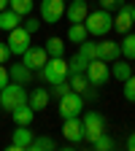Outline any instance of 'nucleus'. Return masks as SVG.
<instances>
[{"label":"nucleus","mask_w":135,"mask_h":151,"mask_svg":"<svg viewBox=\"0 0 135 151\" xmlns=\"http://www.w3.org/2000/svg\"><path fill=\"white\" fill-rule=\"evenodd\" d=\"M132 73H135V65H132Z\"/></svg>","instance_id":"obj_38"},{"label":"nucleus","mask_w":135,"mask_h":151,"mask_svg":"<svg viewBox=\"0 0 135 151\" xmlns=\"http://www.w3.org/2000/svg\"><path fill=\"white\" fill-rule=\"evenodd\" d=\"M135 27V22H132V14H130V6L124 3L119 11H116V16H113V30H116L119 35H124V32H130Z\"/></svg>","instance_id":"obj_13"},{"label":"nucleus","mask_w":135,"mask_h":151,"mask_svg":"<svg viewBox=\"0 0 135 151\" xmlns=\"http://www.w3.org/2000/svg\"><path fill=\"white\" fill-rule=\"evenodd\" d=\"M124 146H127V151H135V132H130V135H127Z\"/></svg>","instance_id":"obj_35"},{"label":"nucleus","mask_w":135,"mask_h":151,"mask_svg":"<svg viewBox=\"0 0 135 151\" xmlns=\"http://www.w3.org/2000/svg\"><path fill=\"white\" fill-rule=\"evenodd\" d=\"M3 8H8V0H0V11H3Z\"/></svg>","instance_id":"obj_36"},{"label":"nucleus","mask_w":135,"mask_h":151,"mask_svg":"<svg viewBox=\"0 0 135 151\" xmlns=\"http://www.w3.org/2000/svg\"><path fill=\"white\" fill-rule=\"evenodd\" d=\"M92 148L95 151H111V148H116V143H113V138H108V132H103V135H97L92 140Z\"/></svg>","instance_id":"obj_27"},{"label":"nucleus","mask_w":135,"mask_h":151,"mask_svg":"<svg viewBox=\"0 0 135 151\" xmlns=\"http://www.w3.org/2000/svg\"><path fill=\"white\" fill-rule=\"evenodd\" d=\"M65 92H70V84H68V81H60V84H54V86H51L49 94H51V97H62Z\"/></svg>","instance_id":"obj_31"},{"label":"nucleus","mask_w":135,"mask_h":151,"mask_svg":"<svg viewBox=\"0 0 135 151\" xmlns=\"http://www.w3.org/2000/svg\"><path fill=\"white\" fill-rule=\"evenodd\" d=\"M108 68H111V78H116V81H127L130 76H132V65H130V60H122V57H119V60H113Z\"/></svg>","instance_id":"obj_16"},{"label":"nucleus","mask_w":135,"mask_h":151,"mask_svg":"<svg viewBox=\"0 0 135 151\" xmlns=\"http://www.w3.org/2000/svg\"><path fill=\"white\" fill-rule=\"evenodd\" d=\"M130 14H132V22H135V6H130Z\"/></svg>","instance_id":"obj_37"},{"label":"nucleus","mask_w":135,"mask_h":151,"mask_svg":"<svg viewBox=\"0 0 135 151\" xmlns=\"http://www.w3.org/2000/svg\"><path fill=\"white\" fill-rule=\"evenodd\" d=\"M62 135L76 146L84 140V124H81V116H70V119H62Z\"/></svg>","instance_id":"obj_11"},{"label":"nucleus","mask_w":135,"mask_h":151,"mask_svg":"<svg viewBox=\"0 0 135 151\" xmlns=\"http://www.w3.org/2000/svg\"><path fill=\"white\" fill-rule=\"evenodd\" d=\"M32 6H35V0H8V8H11V11H16L22 19H25V16H30Z\"/></svg>","instance_id":"obj_24"},{"label":"nucleus","mask_w":135,"mask_h":151,"mask_svg":"<svg viewBox=\"0 0 135 151\" xmlns=\"http://www.w3.org/2000/svg\"><path fill=\"white\" fill-rule=\"evenodd\" d=\"M87 38H89V32H87L84 22H76V24H70V27H68V41H70V43L79 46L81 41H87Z\"/></svg>","instance_id":"obj_22"},{"label":"nucleus","mask_w":135,"mask_h":151,"mask_svg":"<svg viewBox=\"0 0 135 151\" xmlns=\"http://www.w3.org/2000/svg\"><path fill=\"white\" fill-rule=\"evenodd\" d=\"M81 124H84V140H89V143L97 135L105 132V119H103V113H97V111H87L81 116Z\"/></svg>","instance_id":"obj_7"},{"label":"nucleus","mask_w":135,"mask_h":151,"mask_svg":"<svg viewBox=\"0 0 135 151\" xmlns=\"http://www.w3.org/2000/svg\"><path fill=\"white\" fill-rule=\"evenodd\" d=\"M122 84H124V89H122V92H124V100H127V103H135V73L130 76L127 81H122Z\"/></svg>","instance_id":"obj_29"},{"label":"nucleus","mask_w":135,"mask_h":151,"mask_svg":"<svg viewBox=\"0 0 135 151\" xmlns=\"http://www.w3.org/2000/svg\"><path fill=\"white\" fill-rule=\"evenodd\" d=\"M87 62H89L87 57L76 51L70 60H68V73H70V76H73V73H84V70H87Z\"/></svg>","instance_id":"obj_25"},{"label":"nucleus","mask_w":135,"mask_h":151,"mask_svg":"<svg viewBox=\"0 0 135 151\" xmlns=\"http://www.w3.org/2000/svg\"><path fill=\"white\" fill-rule=\"evenodd\" d=\"M8 60H11V49H8V43L0 41V65H6Z\"/></svg>","instance_id":"obj_32"},{"label":"nucleus","mask_w":135,"mask_h":151,"mask_svg":"<svg viewBox=\"0 0 135 151\" xmlns=\"http://www.w3.org/2000/svg\"><path fill=\"white\" fill-rule=\"evenodd\" d=\"M68 84H70L73 92H79V94H87V92L92 89V84H89V78H87L84 73H73V76H68Z\"/></svg>","instance_id":"obj_20"},{"label":"nucleus","mask_w":135,"mask_h":151,"mask_svg":"<svg viewBox=\"0 0 135 151\" xmlns=\"http://www.w3.org/2000/svg\"><path fill=\"white\" fill-rule=\"evenodd\" d=\"M84 27H87L89 35L103 38V35H108L113 30V16H111V11H103V8L100 11H89L87 19H84Z\"/></svg>","instance_id":"obj_1"},{"label":"nucleus","mask_w":135,"mask_h":151,"mask_svg":"<svg viewBox=\"0 0 135 151\" xmlns=\"http://www.w3.org/2000/svg\"><path fill=\"white\" fill-rule=\"evenodd\" d=\"M124 3H127V0H100V8L103 11H119Z\"/></svg>","instance_id":"obj_30"},{"label":"nucleus","mask_w":135,"mask_h":151,"mask_svg":"<svg viewBox=\"0 0 135 151\" xmlns=\"http://www.w3.org/2000/svg\"><path fill=\"white\" fill-rule=\"evenodd\" d=\"M68 60L65 57H49L46 60V65L41 68V78L49 84V86H54V84H60V81H68Z\"/></svg>","instance_id":"obj_2"},{"label":"nucleus","mask_w":135,"mask_h":151,"mask_svg":"<svg viewBox=\"0 0 135 151\" xmlns=\"http://www.w3.org/2000/svg\"><path fill=\"white\" fill-rule=\"evenodd\" d=\"M89 14V3L87 0H70V3L65 6V16H68V22L76 24V22H84Z\"/></svg>","instance_id":"obj_12"},{"label":"nucleus","mask_w":135,"mask_h":151,"mask_svg":"<svg viewBox=\"0 0 135 151\" xmlns=\"http://www.w3.org/2000/svg\"><path fill=\"white\" fill-rule=\"evenodd\" d=\"M8 76H11V81H16V84H25V86L32 81V70H30L27 65H22V62L11 65V68H8Z\"/></svg>","instance_id":"obj_17"},{"label":"nucleus","mask_w":135,"mask_h":151,"mask_svg":"<svg viewBox=\"0 0 135 151\" xmlns=\"http://www.w3.org/2000/svg\"><path fill=\"white\" fill-rule=\"evenodd\" d=\"M32 138H35V132L30 129V124H16V129H14V138H11V151H25V148H30V143H32Z\"/></svg>","instance_id":"obj_10"},{"label":"nucleus","mask_w":135,"mask_h":151,"mask_svg":"<svg viewBox=\"0 0 135 151\" xmlns=\"http://www.w3.org/2000/svg\"><path fill=\"white\" fill-rule=\"evenodd\" d=\"M30 148H32V151H54V148H57V143H54L49 135H38V138H32Z\"/></svg>","instance_id":"obj_26"},{"label":"nucleus","mask_w":135,"mask_h":151,"mask_svg":"<svg viewBox=\"0 0 135 151\" xmlns=\"http://www.w3.org/2000/svg\"><path fill=\"white\" fill-rule=\"evenodd\" d=\"M11 119H14V124H32L35 111H32L27 103H22V105H16V108L11 111Z\"/></svg>","instance_id":"obj_18"},{"label":"nucleus","mask_w":135,"mask_h":151,"mask_svg":"<svg viewBox=\"0 0 135 151\" xmlns=\"http://www.w3.org/2000/svg\"><path fill=\"white\" fill-rule=\"evenodd\" d=\"M27 103V89L25 84H16V81H8L3 89H0V108L3 111H14L16 105Z\"/></svg>","instance_id":"obj_3"},{"label":"nucleus","mask_w":135,"mask_h":151,"mask_svg":"<svg viewBox=\"0 0 135 151\" xmlns=\"http://www.w3.org/2000/svg\"><path fill=\"white\" fill-rule=\"evenodd\" d=\"M38 14H41L43 24H57L65 16V0H41L38 3Z\"/></svg>","instance_id":"obj_6"},{"label":"nucleus","mask_w":135,"mask_h":151,"mask_svg":"<svg viewBox=\"0 0 135 151\" xmlns=\"http://www.w3.org/2000/svg\"><path fill=\"white\" fill-rule=\"evenodd\" d=\"M8 49H11V54H19L22 57V51L30 46V32L19 24V27H14V30H8Z\"/></svg>","instance_id":"obj_9"},{"label":"nucleus","mask_w":135,"mask_h":151,"mask_svg":"<svg viewBox=\"0 0 135 151\" xmlns=\"http://www.w3.org/2000/svg\"><path fill=\"white\" fill-rule=\"evenodd\" d=\"M79 54H84L87 60H97V43L89 41V38H87V41H81V43H79Z\"/></svg>","instance_id":"obj_28"},{"label":"nucleus","mask_w":135,"mask_h":151,"mask_svg":"<svg viewBox=\"0 0 135 151\" xmlns=\"http://www.w3.org/2000/svg\"><path fill=\"white\" fill-rule=\"evenodd\" d=\"M119 49H122V57H124V60L135 62V32H124V35H122Z\"/></svg>","instance_id":"obj_21"},{"label":"nucleus","mask_w":135,"mask_h":151,"mask_svg":"<svg viewBox=\"0 0 135 151\" xmlns=\"http://www.w3.org/2000/svg\"><path fill=\"white\" fill-rule=\"evenodd\" d=\"M8 81H11V76H8V68H6V65H0V89H3Z\"/></svg>","instance_id":"obj_34"},{"label":"nucleus","mask_w":135,"mask_h":151,"mask_svg":"<svg viewBox=\"0 0 135 151\" xmlns=\"http://www.w3.org/2000/svg\"><path fill=\"white\" fill-rule=\"evenodd\" d=\"M25 24V30L32 35V32H38V27H41V24H38V19H27V22H22Z\"/></svg>","instance_id":"obj_33"},{"label":"nucleus","mask_w":135,"mask_h":151,"mask_svg":"<svg viewBox=\"0 0 135 151\" xmlns=\"http://www.w3.org/2000/svg\"><path fill=\"white\" fill-rule=\"evenodd\" d=\"M46 60H49V54H46V49L43 46H27L25 51H22V65H27L32 73L38 70V73H41V68L46 65Z\"/></svg>","instance_id":"obj_8"},{"label":"nucleus","mask_w":135,"mask_h":151,"mask_svg":"<svg viewBox=\"0 0 135 151\" xmlns=\"http://www.w3.org/2000/svg\"><path fill=\"white\" fill-rule=\"evenodd\" d=\"M49 100H51L49 89H32V92H27V105L32 111H43L49 105Z\"/></svg>","instance_id":"obj_15"},{"label":"nucleus","mask_w":135,"mask_h":151,"mask_svg":"<svg viewBox=\"0 0 135 151\" xmlns=\"http://www.w3.org/2000/svg\"><path fill=\"white\" fill-rule=\"evenodd\" d=\"M97 57H100L103 62L111 65L113 60H119V57H122V49H119L116 41H100V43H97Z\"/></svg>","instance_id":"obj_14"},{"label":"nucleus","mask_w":135,"mask_h":151,"mask_svg":"<svg viewBox=\"0 0 135 151\" xmlns=\"http://www.w3.org/2000/svg\"><path fill=\"white\" fill-rule=\"evenodd\" d=\"M60 100V116L62 119H70V116H81V111H84V94L79 92H65L62 97H57Z\"/></svg>","instance_id":"obj_4"},{"label":"nucleus","mask_w":135,"mask_h":151,"mask_svg":"<svg viewBox=\"0 0 135 151\" xmlns=\"http://www.w3.org/2000/svg\"><path fill=\"white\" fill-rule=\"evenodd\" d=\"M84 76L89 78L92 86H105L108 78H111V68H108V62H103L100 57H97V60H89V62H87Z\"/></svg>","instance_id":"obj_5"},{"label":"nucleus","mask_w":135,"mask_h":151,"mask_svg":"<svg viewBox=\"0 0 135 151\" xmlns=\"http://www.w3.org/2000/svg\"><path fill=\"white\" fill-rule=\"evenodd\" d=\"M22 24V16H19L16 11H11V8H3L0 11V30H14V27H19Z\"/></svg>","instance_id":"obj_19"},{"label":"nucleus","mask_w":135,"mask_h":151,"mask_svg":"<svg viewBox=\"0 0 135 151\" xmlns=\"http://www.w3.org/2000/svg\"><path fill=\"white\" fill-rule=\"evenodd\" d=\"M43 49H46L49 57H65V41L62 38H49L43 43Z\"/></svg>","instance_id":"obj_23"}]
</instances>
